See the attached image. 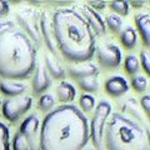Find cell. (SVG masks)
I'll use <instances>...</instances> for the list:
<instances>
[{"instance_id": "obj_27", "label": "cell", "mask_w": 150, "mask_h": 150, "mask_svg": "<svg viewBox=\"0 0 150 150\" xmlns=\"http://www.w3.org/2000/svg\"><path fill=\"white\" fill-rule=\"evenodd\" d=\"M0 150H10V130L0 121Z\"/></svg>"}, {"instance_id": "obj_38", "label": "cell", "mask_w": 150, "mask_h": 150, "mask_svg": "<svg viewBox=\"0 0 150 150\" xmlns=\"http://www.w3.org/2000/svg\"><path fill=\"white\" fill-rule=\"evenodd\" d=\"M0 106H1V101H0Z\"/></svg>"}, {"instance_id": "obj_20", "label": "cell", "mask_w": 150, "mask_h": 150, "mask_svg": "<svg viewBox=\"0 0 150 150\" xmlns=\"http://www.w3.org/2000/svg\"><path fill=\"white\" fill-rule=\"evenodd\" d=\"M120 43L125 49L131 50L138 43V33L133 26H126L120 31Z\"/></svg>"}, {"instance_id": "obj_8", "label": "cell", "mask_w": 150, "mask_h": 150, "mask_svg": "<svg viewBox=\"0 0 150 150\" xmlns=\"http://www.w3.org/2000/svg\"><path fill=\"white\" fill-rule=\"evenodd\" d=\"M96 60L103 68L106 69H115L121 63V51L118 45L112 43H101L95 49Z\"/></svg>"}, {"instance_id": "obj_23", "label": "cell", "mask_w": 150, "mask_h": 150, "mask_svg": "<svg viewBox=\"0 0 150 150\" xmlns=\"http://www.w3.org/2000/svg\"><path fill=\"white\" fill-rule=\"evenodd\" d=\"M124 70L126 74L135 76L140 71V62L135 55H126L124 60Z\"/></svg>"}, {"instance_id": "obj_33", "label": "cell", "mask_w": 150, "mask_h": 150, "mask_svg": "<svg viewBox=\"0 0 150 150\" xmlns=\"http://www.w3.org/2000/svg\"><path fill=\"white\" fill-rule=\"evenodd\" d=\"M88 6H90L91 9H94L95 11H99V10H104V9L108 6V3H105V1H89L88 4H86Z\"/></svg>"}, {"instance_id": "obj_7", "label": "cell", "mask_w": 150, "mask_h": 150, "mask_svg": "<svg viewBox=\"0 0 150 150\" xmlns=\"http://www.w3.org/2000/svg\"><path fill=\"white\" fill-rule=\"evenodd\" d=\"M33 105L31 96H18L9 98L1 103V112L3 116L10 123H15L23 115H25L30 110Z\"/></svg>"}, {"instance_id": "obj_9", "label": "cell", "mask_w": 150, "mask_h": 150, "mask_svg": "<svg viewBox=\"0 0 150 150\" xmlns=\"http://www.w3.org/2000/svg\"><path fill=\"white\" fill-rule=\"evenodd\" d=\"M39 26H40L41 39H43V41L45 43L46 48L49 49L50 54L55 56L56 59H60V54H59L58 48H56V43H55L53 24H51V21L49 20V18L45 11L39 13Z\"/></svg>"}, {"instance_id": "obj_2", "label": "cell", "mask_w": 150, "mask_h": 150, "mask_svg": "<svg viewBox=\"0 0 150 150\" xmlns=\"http://www.w3.org/2000/svg\"><path fill=\"white\" fill-rule=\"evenodd\" d=\"M55 43L59 54L68 62H90L95 54V34L76 9L59 8L51 18Z\"/></svg>"}, {"instance_id": "obj_30", "label": "cell", "mask_w": 150, "mask_h": 150, "mask_svg": "<svg viewBox=\"0 0 150 150\" xmlns=\"http://www.w3.org/2000/svg\"><path fill=\"white\" fill-rule=\"evenodd\" d=\"M140 68H143L145 74L150 78V53L148 50H142L140 51Z\"/></svg>"}, {"instance_id": "obj_24", "label": "cell", "mask_w": 150, "mask_h": 150, "mask_svg": "<svg viewBox=\"0 0 150 150\" xmlns=\"http://www.w3.org/2000/svg\"><path fill=\"white\" fill-rule=\"evenodd\" d=\"M109 8L112 10V14H116L118 16H126L129 15L130 11V5L128 1H124V0H118V1H110Z\"/></svg>"}, {"instance_id": "obj_13", "label": "cell", "mask_w": 150, "mask_h": 150, "mask_svg": "<svg viewBox=\"0 0 150 150\" xmlns=\"http://www.w3.org/2000/svg\"><path fill=\"white\" fill-rule=\"evenodd\" d=\"M104 90L111 98H120L129 90V83L120 75L108 78L104 83Z\"/></svg>"}, {"instance_id": "obj_32", "label": "cell", "mask_w": 150, "mask_h": 150, "mask_svg": "<svg viewBox=\"0 0 150 150\" xmlns=\"http://www.w3.org/2000/svg\"><path fill=\"white\" fill-rule=\"evenodd\" d=\"M15 26V23H14L13 20H5V21H1L0 23V36L4 35L5 33H8L9 30L14 29Z\"/></svg>"}, {"instance_id": "obj_26", "label": "cell", "mask_w": 150, "mask_h": 150, "mask_svg": "<svg viewBox=\"0 0 150 150\" xmlns=\"http://www.w3.org/2000/svg\"><path fill=\"white\" fill-rule=\"evenodd\" d=\"M79 106H80V109L84 114L85 112H90L91 110L95 109V98L91 94L84 93L80 96V99H79Z\"/></svg>"}, {"instance_id": "obj_14", "label": "cell", "mask_w": 150, "mask_h": 150, "mask_svg": "<svg viewBox=\"0 0 150 150\" xmlns=\"http://www.w3.org/2000/svg\"><path fill=\"white\" fill-rule=\"evenodd\" d=\"M40 128V121L38 119L35 114H31L21 121L20 126H19V133L28 139V142L30 144L31 150H34V139L36 137L38 131Z\"/></svg>"}, {"instance_id": "obj_18", "label": "cell", "mask_w": 150, "mask_h": 150, "mask_svg": "<svg viewBox=\"0 0 150 150\" xmlns=\"http://www.w3.org/2000/svg\"><path fill=\"white\" fill-rule=\"evenodd\" d=\"M44 60H45L44 67L46 69V71H48V74L50 75V78L58 79V80L65 78V70L63 68V65L60 64L59 59H56L51 54H45Z\"/></svg>"}, {"instance_id": "obj_16", "label": "cell", "mask_w": 150, "mask_h": 150, "mask_svg": "<svg viewBox=\"0 0 150 150\" xmlns=\"http://www.w3.org/2000/svg\"><path fill=\"white\" fill-rule=\"evenodd\" d=\"M26 90L25 84L20 81H14V80H0V93L6 95L9 98H18L21 96L24 91Z\"/></svg>"}, {"instance_id": "obj_6", "label": "cell", "mask_w": 150, "mask_h": 150, "mask_svg": "<svg viewBox=\"0 0 150 150\" xmlns=\"http://www.w3.org/2000/svg\"><path fill=\"white\" fill-rule=\"evenodd\" d=\"M16 23L20 26V30L33 41L35 48H40L43 39L39 26V13L29 8L20 9L16 11Z\"/></svg>"}, {"instance_id": "obj_1", "label": "cell", "mask_w": 150, "mask_h": 150, "mask_svg": "<svg viewBox=\"0 0 150 150\" xmlns=\"http://www.w3.org/2000/svg\"><path fill=\"white\" fill-rule=\"evenodd\" d=\"M90 140L89 120L73 104H62L44 116L39 150H84Z\"/></svg>"}, {"instance_id": "obj_34", "label": "cell", "mask_w": 150, "mask_h": 150, "mask_svg": "<svg viewBox=\"0 0 150 150\" xmlns=\"http://www.w3.org/2000/svg\"><path fill=\"white\" fill-rule=\"evenodd\" d=\"M9 11H10V5H9L8 1H4V0H0V18L6 16Z\"/></svg>"}, {"instance_id": "obj_17", "label": "cell", "mask_w": 150, "mask_h": 150, "mask_svg": "<svg viewBox=\"0 0 150 150\" xmlns=\"http://www.w3.org/2000/svg\"><path fill=\"white\" fill-rule=\"evenodd\" d=\"M76 96V89L71 83L62 80L56 86V98L62 104H70Z\"/></svg>"}, {"instance_id": "obj_10", "label": "cell", "mask_w": 150, "mask_h": 150, "mask_svg": "<svg viewBox=\"0 0 150 150\" xmlns=\"http://www.w3.org/2000/svg\"><path fill=\"white\" fill-rule=\"evenodd\" d=\"M78 11L84 16V19L88 21L89 26L91 28V30L94 31L95 35H104L106 34V25L103 16L100 15L98 11H95L94 9H91L90 6L85 5L79 6Z\"/></svg>"}, {"instance_id": "obj_11", "label": "cell", "mask_w": 150, "mask_h": 150, "mask_svg": "<svg viewBox=\"0 0 150 150\" xmlns=\"http://www.w3.org/2000/svg\"><path fill=\"white\" fill-rule=\"evenodd\" d=\"M51 85V78L44 65H36L31 79V90L34 95H43Z\"/></svg>"}, {"instance_id": "obj_19", "label": "cell", "mask_w": 150, "mask_h": 150, "mask_svg": "<svg viewBox=\"0 0 150 150\" xmlns=\"http://www.w3.org/2000/svg\"><path fill=\"white\" fill-rule=\"evenodd\" d=\"M142 106H140V103H138L133 98H128L123 104H121V110H123L124 114H128L130 116V119H133L140 124L143 121V115H142ZM128 116V118H129Z\"/></svg>"}, {"instance_id": "obj_12", "label": "cell", "mask_w": 150, "mask_h": 150, "mask_svg": "<svg viewBox=\"0 0 150 150\" xmlns=\"http://www.w3.org/2000/svg\"><path fill=\"white\" fill-rule=\"evenodd\" d=\"M68 74L70 78L75 80H80V79L90 78V76H98L99 75V68L93 62H85V63H79L70 65L68 68Z\"/></svg>"}, {"instance_id": "obj_15", "label": "cell", "mask_w": 150, "mask_h": 150, "mask_svg": "<svg viewBox=\"0 0 150 150\" xmlns=\"http://www.w3.org/2000/svg\"><path fill=\"white\" fill-rule=\"evenodd\" d=\"M137 31L139 33L144 46L150 48V14L148 13H138L134 16Z\"/></svg>"}, {"instance_id": "obj_3", "label": "cell", "mask_w": 150, "mask_h": 150, "mask_svg": "<svg viewBox=\"0 0 150 150\" xmlns=\"http://www.w3.org/2000/svg\"><path fill=\"white\" fill-rule=\"evenodd\" d=\"M36 68V48L18 28L0 36V78L18 80L29 78Z\"/></svg>"}, {"instance_id": "obj_29", "label": "cell", "mask_w": 150, "mask_h": 150, "mask_svg": "<svg viewBox=\"0 0 150 150\" xmlns=\"http://www.w3.org/2000/svg\"><path fill=\"white\" fill-rule=\"evenodd\" d=\"M130 84H131V88H133L137 93H144L145 90H146V88H148L146 78L142 76V75H135V76H131Z\"/></svg>"}, {"instance_id": "obj_35", "label": "cell", "mask_w": 150, "mask_h": 150, "mask_svg": "<svg viewBox=\"0 0 150 150\" xmlns=\"http://www.w3.org/2000/svg\"><path fill=\"white\" fill-rule=\"evenodd\" d=\"M144 4H145L144 1H131V3H129V5L134 6V8H142Z\"/></svg>"}, {"instance_id": "obj_25", "label": "cell", "mask_w": 150, "mask_h": 150, "mask_svg": "<svg viewBox=\"0 0 150 150\" xmlns=\"http://www.w3.org/2000/svg\"><path fill=\"white\" fill-rule=\"evenodd\" d=\"M54 105H55V99L51 94L45 93L43 95H40L39 101H38V106H39V109L43 112H46V114H48L49 111H51L54 109Z\"/></svg>"}, {"instance_id": "obj_36", "label": "cell", "mask_w": 150, "mask_h": 150, "mask_svg": "<svg viewBox=\"0 0 150 150\" xmlns=\"http://www.w3.org/2000/svg\"><path fill=\"white\" fill-rule=\"evenodd\" d=\"M145 134H146V140H148V146L150 150V128H145Z\"/></svg>"}, {"instance_id": "obj_37", "label": "cell", "mask_w": 150, "mask_h": 150, "mask_svg": "<svg viewBox=\"0 0 150 150\" xmlns=\"http://www.w3.org/2000/svg\"><path fill=\"white\" fill-rule=\"evenodd\" d=\"M84 150H94V149H93V148H90V146H86V148L84 149Z\"/></svg>"}, {"instance_id": "obj_21", "label": "cell", "mask_w": 150, "mask_h": 150, "mask_svg": "<svg viewBox=\"0 0 150 150\" xmlns=\"http://www.w3.org/2000/svg\"><path fill=\"white\" fill-rule=\"evenodd\" d=\"M78 85L85 94L96 93L99 89V80H98V76H90L78 80Z\"/></svg>"}, {"instance_id": "obj_5", "label": "cell", "mask_w": 150, "mask_h": 150, "mask_svg": "<svg viewBox=\"0 0 150 150\" xmlns=\"http://www.w3.org/2000/svg\"><path fill=\"white\" fill-rule=\"evenodd\" d=\"M111 115V105L110 103L103 99L96 104L95 111L93 114V118L89 124V131H90V140L93 146L99 149L101 146L103 139H104V130L105 125Z\"/></svg>"}, {"instance_id": "obj_22", "label": "cell", "mask_w": 150, "mask_h": 150, "mask_svg": "<svg viewBox=\"0 0 150 150\" xmlns=\"http://www.w3.org/2000/svg\"><path fill=\"white\" fill-rule=\"evenodd\" d=\"M104 21H105L106 28L112 34H115V35L120 34L121 28H123V20H121L120 16H118L116 14H108Z\"/></svg>"}, {"instance_id": "obj_28", "label": "cell", "mask_w": 150, "mask_h": 150, "mask_svg": "<svg viewBox=\"0 0 150 150\" xmlns=\"http://www.w3.org/2000/svg\"><path fill=\"white\" fill-rule=\"evenodd\" d=\"M11 148H13V150H31L28 139L24 135H21L19 131L14 135L13 142H11Z\"/></svg>"}, {"instance_id": "obj_4", "label": "cell", "mask_w": 150, "mask_h": 150, "mask_svg": "<svg viewBox=\"0 0 150 150\" xmlns=\"http://www.w3.org/2000/svg\"><path fill=\"white\" fill-rule=\"evenodd\" d=\"M106 150H149L145 129L120 112L111 114L105 125Z\"/></svg>"}, {"instance_id": "obj_31", "label": "cell", "mask_w": 150, "mask_h": 150, "mask_svg": "<svg viewBox=\"0 0 150 150\" xmlns=\"http://www.w3.org/2000/svg\"><path fill=\"white\" fill-rule=\"evenodd\" d=\"M140 106H142L143 111L146 114L148 119L150 121V95H144L140 99Z\"/></svg>"}]
</instances>
